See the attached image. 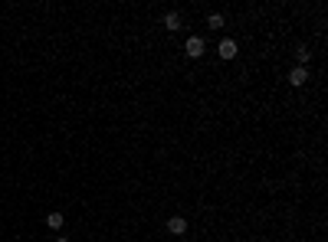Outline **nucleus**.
Listing matches in <instances>:
<instances>
[{"label": "nucleus", "mask_w": 328, "mask_h": 242, "mask_svg": "<svg viewBox=\"0 0 328 242\" xmlns=\"http://www.w3.org/2000/svg\"><path fill=\"white\" fill-rule=\"evenodd\" d=\"M184 53L190 56V59H200V56H204V40H200V36H190L187 46H184Z\"/></svg>", "instance_id": "nucleus-1"}, {"label": "nucleus", "mask_w": 328, "mask_h": 242, "mask_svg": "<svg viewBox=\"0 0 328 242\" xmlns=\"http://www.w3.org/2000/svg\"><path fill=\"white\" fill-rule=\"evenodd\" d=\"M167 232H171V236H184L187 232V220L184 216H171V220H167Z\"/></svg>", "instance_id": "nucleus-2"}, {"label": "nucleus", "mask_w": 328, "mask_h": 242, "mask_svg": "<svg viewBox=\"0 0 328 242\" xmlns=\"http://www.w3.org/2000/svg\"><path fill=\"white\" fill-rule=\"evenodd\" d=\"M289 82H292V85H305V82H308V69L295 66L292 72H289Z\"/></svg>", "instance_id": "nucleus-3"}, {"label": "nucleus", "mask_w": 328, "mask_h": 242, "mask_svg": "<svg viewBox=\"0 0 328 242\" xmlns=\"http://www.w3.org/2000/svg\"><path fill=\"white\" fill-rule=\"evenodd\" d=\"M236 56V43L233 40H220V59H233Z\"/></svg>", "instance_id": "nucleus-4"}, {"label": "nucleus", "mask_w": 328, "mask_h": 242, "mask_svg": "<svg viewBox=\"0 0 328 242\" xmlns=\"http://www.w3.org/2000/svg\"><path fill=\"white\" fill-rule=\"evenodd\" d=\"M164 30H181V17H177L174 10H171L167 17H164Z\"/></svg>", "instance_id": "nucleus-5"}, {"label": "nucleus", "mask_w": 328, "mask_h": 242, "mask_svg": "<svg viewBox=\"0 0 328 242\" xmlns=\"http://www.w3.org/2000/svg\"><path fill=\"white\" fill-rule=\"evenodd\" d=\"M46 226H49V229H63V213H49V216H46Z\"/></svg>", "instance_id": "nucleus-6"}, {"label": "nucleus", "mask_w": 328, "mask_h": 242, "mask_svg": "<svg viewBox=\"0 0 328 242\" xmlns=\"http://www.w3.org/2000/svg\"><path fill=\"white\" fill-rule=\"evenodd\" d=\"M295 59H299V66L305 69V66H308V62H312V53H308L305 46H302V49H295Z\"/></svg>", "instance_id": "nucleus-7"}, {"label": "nucleus", "mask_w": 328, "mask_h": 242, "mask_svg": "<svg viewBox=\"0 0 328 242\" xmlns=\"http://www.w3.org/2000/svg\"><path fill=\"white\" fill-rule=\"evenodd\" d=\"M207 26H210V30H220V26H223V13H210Z\"/></svg>", "instance_id": "nucleus-8"}, {"label": "nucleus", "mask_w": 328, "mask_h": 242, "mask_svg": "<svg viewBox=\"0 0 328 242\" xmlns=\"http://www.w3.org/2000/svg\"><path fill=\"white\" fill-rule=\"evenodd\" d=\"M56 242H69V239H56Z\"/></svg>", "instance_id": "nucleus-9"}]
</instances>
